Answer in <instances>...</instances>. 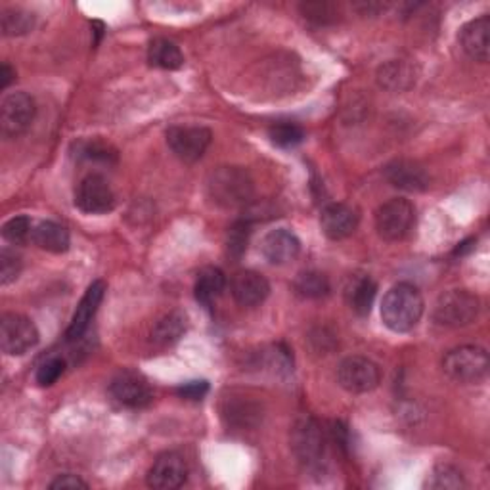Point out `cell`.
<instances>
[{
	"label": "cell",
	"instance_id": "cell-29",
	"mask_svg": "<svg viewBox=\"0 0 490 490\" xmlns=\"http://www.w3.org/2000/svg\"><path fill=\"white\" fill-rule=\"evenodd\" d=\"M428 486L433 490H460L466 488L468 483L458 468L450 463H439L428 477Z\"/></svg>",
	"mask_w": 490,
	"mask_h": 490
},
{
	"label": "cell",
	"instance_id": "cell-19",
	"mask_svg": "<svg viewBox=\"0 0 490 490\" xmlns=\"http://www.w3.org/2000/svg\"><path fill=\"white\" fill-rule=\"evenodd\" d=\"M460 45L466 54L475 60L486 63L490 52V20L488 16H481L466 23L460 31Z\"/></svg>",
	"mask_w": 490,
	"mask_h": 490
},
{
	"label": "cell",
	"instance_id": "cell-18",
	"mask_svg": "<svg viewBox=\"0 0 490 490\" xmlns=\"http://www.w3.org/2000/svg\"><path fill=\"white\" fill-rule=\"evenodd\" d=\"M232 297L242 307H257L270 295V284L267 278L255 270H240L230 284Z\"/></svg>",
	"mask_w": 490,
	"mask_h": 490
},
{
	"label": "cell",
	"instance_id": "cell-21",
	"mask_svg": "<svg viewBox=\"0 0 490 490\" xmlns=\"http://www.w3.org/2000/svg\"><path fill=\"white\" fill-rule=\"evenodd\" d=\"M31 240L35 242V245L48 251V253H56V255L65 253V251H68L71 245V237H70L68 228L62 227L60 222H54V220L38 222L33 228Z\"/></svg>",
	"mask_w": 490,
	"mask_h": 490
},
{
	"label": "cell",
	"instance_id": "cell-7",
	"mask_svg": "<svg viewBox=\"0 0 490 490\" xmlns=\"http://www.w3.org/2000/svg\"><path fill=\"white\" fill-rule=\"evenodd\" d=\"M38 343V329L31 318L4 312L0 318V349L8 356H21Z\"/></svg>",
	"mask_w": 490,
	"mask_h": 490
},
{
	"label": "cell",
	"instance_id": "cell-30",
	"mask_svg": "<svg viewBox=\"0 0 490 490\" xmlns=\"http://www.w3.org/2000/svg\"><path fill=\"white\" fill-rule=\"evenodd\" d=\"M75 155L79 159H87V162H102L112 163L117 159V152L113 145L102 140H81L75 144Z\"/></svg>",
	"mask_w": 490,
	"mask_h": 490
},
{
	"label": "cell",
	"instance_id": "cell-8",
	"mask_svg": "<svg viewBox=\"0 0 490 490\" xmlns=\"http://www.w3.org/2000/svg\"><path fill=\"white\" fill-rule=\"evenodd\" d=\"M37 113L35 100L28 92H12L0 102V132L6 138H18L33 123Z\"/></svg>",
	"mask_w": 490,
	"mask_h": 490
},
{
	"label": "cell",
	"instance_id": "cell-2",
	"mask_svg": "<svg viewBox=\"0 0 490 490\" xmlns=\"http://www.w3.org/2000/svg\"><path fill=\"white\" fill-rule=\"evenodd\" d=\"M207 192L219 207L237 209L253 200L255 184L242 167H219L207 179Z\"/></svg>",
	"mask_w": 490,
	"mask_h": 490
},
{
	"label": "cell",
	"instance_id": "cell-36",
	"mask_svg": "<svg viewBox=\"0 0 490 490\" xmlns=\"http://www.w3.org/2000/svg\"><path fill=\"white\" fill-rule=\"evenodd\" d=\"M63 372H65V362L58 359V356H54V359H48L38 366L35 379L41 387H50L63 376Z\"/></svg>",
	"mask_w": 490,
	"mask_h": 490
},
{
	"label": "cell",
	"instance_id": "cell-25",
	"mask_svg": "<svg viewBox=\"0 0 490 490\" xmlns=\"http://www.w3.org/2000/svg\"><path fill=\"white\" fill-rule=\"evenodd\" d=\"M376 295H378V284L370 276H362L359 280H354L347 291L349 307L359 316H368L372 312Z\"/></svg>",
	"mask_w": 490,
	"mask_h": 490
},
{
	"label": "cell",
	"instance_id": "cell-10",
	"mask_svg": "<svg viewBox=\"0 0 490 490\" xmlns=\"http://www.w3.org/2000/svg\"><path fill=\"white\" fill-rule=\"evenodd\" d=\"M337 381L347 393L364 394L379 386L381 372L379 366L366 356H347L337 368Z\"/></svg>",
	"mask_w": 490,
	"mask_h": 490
},
{
	"label": "cell",
	"instance_id": "cell-12",
	"mask_svg": "<svg viewBox=\"0 0 490 490\" xmlns=\"http://www.w3.org/2000/svg\"><path fill=\"white\" fill-rule=\"evenodd\" d=\"M110 393L119 404L132 410L145 408L154 401V391L148 379L138 372H132V370H123L112 379Z\"/></svg>",
	"mask_w": 490,
	"mask_h": 490
},
{
	"label": "cell",
	"instance_id": "cell-16",
	"mask_svg": "<svg viewBox=\"0 0 490 490\" xmlns=\"http://www.w3.org/2000/svg\"><path fill=\"white\" fill-rule=\"evenodd\" d=\"M383 175L391 187L404 192H423L429 188L431 182L428 170L410 159H394L383 169Z\"/></svg>",
	"mask_w": 490,
	"mask_h": 490
},
{
	"label": "cell",
	"instance_id": "cell-17",
	"mask_svg": "<svg viewBox=\"0 0 490 490\" xmlns=\"http://www.w3.org/2000/svg\"><path fill=\"white\" fill-rule=\"evenodd\" d=\"M261 253L270 264L284 267V264H289L291 261H295L299 257L301 242L291 230L276 228L262 237Z\"/></svg>",
	"mask_w": 490,
	"mask_h": 490
},
{
	"label": "cell",
	"instance_id": "cell-14",
	"mask_svg": "<svg viewBox=\"0 0 490 490\" xmlns=\"http://www.w3.org/2000/svg\"><path fill=\"white\" fill-rule=\"evenodd\" d=\"M361 215L353 205L347 203H329L322 209L320 228L326 237L334 242L345 240L359 228Z\"/></svg>",
	"mask_w": 490,
	"mask_h": 490
},
{
	"label": "cell",
	"instance_id": "cell-15",
	"mask_svg": "<svg viewBox=\"0 0 490 490\" xmlns=\"http://www.w3.org/2000/svg\"><path fill=\"white\" fill-rule=\"evenodd\" d=\"M105 289H108V286H105L104 280H96L92 282L87 291L83 299L79 301L77 304V311L71 318V324L68 328V332H65V337H68V341H79L85 334L87 329L92 322V318L96 316L100 304L104 301V295H105Z\"/></svg>",
	"mask_w": 490,
	"mask_h": 490
},
{
	"label": "cell",
	"instance_id": "cell-23",
	"mask_svg": "<svg viewBox=\"0 0 490 490\" xmlns=\"http://www.w3.org/2000/svg\"><path fill=\"white\" fill-rule=\"evenodd\" d=\"M187 326H188L187 314L180 311H170L163 318H159L157 324L154 326L152 339L155 345H162V347L173 345V343H177L184 336V332H187Z\"/></svg>",
	"mask_w": 490,
	"mask_h": 490
},
{
	"label": "cell",
	"instance_id": "cell-37",
	"mask_svg": "<svg viewBox=\"0 0 490 490\" xmlns=\"http://www.w3.org/2000/svg\"><path fill=\"white\" fill-rule=\"evenodd\" d=\"M207 393H209V383L203 379L187 381L182 383L180 387H177V394L180 399H187V401H203Z\"/></svg>",
	"mask_w": 490,
	"mask_h": 490
},
{
	"label": "cell",
	"instance_id": "cell-13",
	"mask_svg": "<svg viewBox=\"0 0 490 490\" xmlns=\"http://www.w3.org/2000/svg\"><path fill=\"white\" fill-rule=\"evenodd\" d=\"M188 479V466L184 458L177 453H165L157 456L148 471V486L155 490H175L180 488Z\"/></svg>",
	"mask_w": 490,
	"mask_h": 490
},
{
	"label": "cell",
	"instance_id": "cell-28",
	"mask_svg": "<svg viewBox=\"0 0 490 490\" xmlns=\"http://www.w3.org/2000/svg\"><path fill=\"white\" fill-rule=\"evenodd\" d=\"M35 28V16L23 8H8L0 16V29L4 37L28 35Z\"/></svg>",
	"mask_w": 490,
	"mask_h": 490
},
{
	"label": "cell",
	"instance_id": "cell-38",
	"mask_svg": "<svg viewBox=\"0 0 490 490\" xmlns=\"http://www.w3.org/2000/svg\"><path fill=\"white\" fill-rule=\"evenodd\" d=\"M52 490H77V488H88V483L83 481L79 475L73 473H63L58 475L54 481L50 483Z\"/></svg>",
	"mask_w": 490,
	"mask_h": 490
},
{
	"label": "cell",
	"instance_id": "cell-41",
	"mask_svg": "<svg viewBox=\"0 0 490 490\" xmlns=\"http://www.w3.org/2000/svg\"><path fill=\"white\" fill-rule=\"evenodd\" d=\"M473 244H475V240H468V242L460 244V245H458V249H456V255H463V253H468L469 249H473Z\"/></svg>",
	"mask_w": 490,
	"mask_h": 490
},
{
	"label": "cell",
	"instance_id": "cell-3",
	"mask_svg": "<svg viewBox=\"0 0 490 490\" xmlns=\"http://www.w3.org/2000/svg\"><path fill=\"white\" fill-rule=\"evenodd\" d=\"M289 444L304 469L318 471L326 461V435L314 418L295 419L289 431Z\"/></svg>",
	"mask_w": 490,
	"mask_h": 490
},
{
	"label": "cell",
	"instance_id": "cell-27",
	"mask_svg": "<svg viewBox=\"0 0 490 490\" xmlns=\"http://www.w3.org/2000/svg\"><path fill=\"white\" fill-rule=\"evenodd\" d=\"M294 289L303 299H322L329 294V280L322 272L304 270L295 278Z\"/></svg>",
	"mask_w": 490,
	"mask_h": 490
},
{
	"label": "cell",
	"instance_id": "cell-24",
	"mask_svg": "<svg viewBox=\"0 0 490 490\" xmlns=\"http://www.w3.org/2000/svg\"><path fill=\"white\" fill-rule=\"evenodd\" d=\"M148 62L159 70H180L184 65V54L169 38H154L148 46Z\"/></svg>",
	"mask_w": 490,
	"mask_h": 490
},
{
	"label": "cell",
	"instance_id": "cell-34",
	"mask_svg": "<svg viewBox=\"0 0 490 490\" xmlns=\"http://www.w3.org/2000/svg\"><path fill=\"white\" fill-rule=\"evenodd\" d=\"M23 269L21 255L16 253L14 249L4 247L0 251V286H10L16 282Z\"/></svg>",
	"mask_w": 490,
	"mask_h": 490
},
{
	"label": "cell",
	"instance_id": "cell-31",
	"mask_svg": "<svg viewBox=\"0 0 490 490\" xmlns=\"http://www.w3.org/2000/svg\"><path fill=\"white\" fill-rule=\"evenodd\" d=\"M269 137L280 148H295L304 140V130L295 123H276L269 129Z\"/></svg>",
	"mask_w": 490,
	"mask_h": 490
},
{
	"label": "cell",
	"instance_id": "cell-6",
	"mask_svg": "<svg viewBox=\"0 0 490 490\" xmlns=\"http://www.w3.org/2000/svg\"><path fill=\"white\" fill-rule=\"evenodd\" d=\"M414 227L416 207L404 197H393L376 211V230L381 240L403 242L412 234Z\"/></svg>",
	"mask_w": 490,
	"mask_h": 490
},
{
	"label": "cell",
	"instance_id": "cell-9",
	"mask_svg": "<svg viewBox=\"0 0 490 490\" xmlns=\"http://www.w3.org/2000/svg\"><path fill=\"white\" fill-rule=\"evenodd\" d=\"M213 142V132L207 127L187 125L170 127L167 130V144L173 154L184 163H195L205 155L207 148Z\"/></svg>",
	"mask_w": 490,
	"mask_h": 490
},
{
	"label": "cell",
	"instance_id": "cell-4",
	"mask_svg": "<svg viewBox=\"0 0 490 490\" xmlns=\"http://www.w3.org/2000/svg\"><path fill=\"white\" fill-rule=\"evenodd\" d=\"M479 297L468 289H448L436 299L433 320L444 328H466L479 316Z\"/></svg>",
	"mask_w": 490,
	"mask_h": 490
},
{
	"label": "cell",
	"instance_id": "cell-40",
	"mask_svg": "<svg viewBox=\"0 0 490 490\" xmlns=\"http://www.w3.org/2000/svg\"><path fill=\"white\" fill-rule=\"evenodd\" d=\"M90 25H92V29H95V37H96L95 38V45H98L102 35H104V23L102 21H92Z\"/></svg>",
	"mask_w": 490,
	"mask_h": 490
},
{
	"label": "cell",
	"instance_id": "cell-26",
	"mask_svg": "<svg viewBox=\"0 0 490 490\" xmlns=\"http://www.w3.org/2000/svg\"><path fill=\"white\" fill-rule=\"evenodd\" d=\"M222 418L228 421V426L237 428H253L262 418L261 408L251 401H228L222 408Z\"/></svg>",
	"mask_w": 490,
	"mask_h": 490
},
{
	"label": "cell",
	"instance_id": "cell-35",
	"mask_svg": "<svg viewBox=\"0 0 490 490\" xmlns=\"http://www.w3.org/2000/svg\"><path fill=\"white\" fill-rule=\"evenodd\" d=\"M301 14L309 21L326 25L337 20V8L329 3H304L301 4Z\"/></svg>",
	"mask_w": 490,
	"mask_h": 490
},
{
	"label": "cell",
	"instance_id": "cell-33",
	"mask_svg": "<svg viewBox=\"0 0 490 490\" xmlns=\"http://www.w3.org/2000/svg\"><path fill=\"white\" fill-rule=\"evenodd\" d=\"M251 236V227L247 220H236L227 236V251L232 259H242V255L247 251Z\"/></svg>",
	"mask_w": 490,
	"mask_h": 490
},
{
	"label": "cell",
	"instance_id": "cell-22",
	"mask_svg": "<svg viewBox=\"0 0 490 490\" xmlns=\"http://www.w3.org/2000/svg\"><path fill=\"white\" fill-rule=\"evenodd\" d=\"M227 289V276L217 267H205L197 272L194 294L200 304L205 309L213 307V303L222 295V291Z\"/></svg>",
	"mask_w": 490,
	"mask_h": 490
},
{
	"label": "cell",
	"instance_id": "cell-20",
	"mask_svg": "<svg viewBox=\"0 0 490 490\" xmlns=\"http://www.w3.org/2000/svg\"><path fill=\"white\" fill-rule=\"evenodd\" d=\"M418 81V70L408 60H389L378 70V83L391 92H406Z\"/></svg>",
	"mask_w": 490,
	"mask_h": 490
},
{
	"label": "cell",
	"instance_id": "cell-1",
	"mask_svg": "<svg viewBox=\"0 0 490 490\" xmlns=\"http://www.w3.org/2000/svg\"><path fill=\"white\" fill-rule=\"evenodd\" d=\"M423 297L412 284L393 286L381 303V320L391 332L406 334L419 324L423 316Z\"/></svg>",
	"mask_w": 490,
	"mask_h": 490
},
{
	"label": "cell",
	"instance_id": "cell-32",
	"mask_svg": "<svg viewBox=\"0 0 490 490\" xmlns=\"http://www.w3.org/2000/svg\"><path fill=\"white\" fill-rule=\"evenodd\" d=\"M33 222L29 217H14L4 222L3 227V237L12 245H23L25 242L33 237Z\"/></svg>",
	"mask_w": 490,
	"mask_h": 490
},
{
	"label": "cell",
	"instance_id": "cell-5",
	"mask_svg": "<svg viewBox=\"0 0 490 490\" xmlns=\"http://www.w3.org/2000/svg\"><path fill=\"white\" fill-rule=\"evenodd\" d=\"M488 353L477 345H461L448 351L443 359L444 374L461 386L479 383L488 374Z\"/></svg>",
	"mask_w": 490,
	"mask_h": 490
},
{
	"label": "cell",
	"instance_id": "cell-11",
	"mask_svg": "<svg viewBox=\"0 0 490 490\" xmlns=\"http://www.w3.org/2000/svg\"><path fill=\"white\" fill-rule=\"evenodd\" d=\"M75 205L87 215H105L115 207V194L110 182L98 173L87 175L77 184Z\"/></svg>",
	"mask_w": 490,
	"mask_h": 490
},
{
	"label": "cell",
	"instance_id": "cell-39",
	"mask_svg": "<svg viewBox=\"0 0 490 490\" xmlns=\"http://www.w3.org/2000/svg\"><path fill=\"white\" fill-rule=\"evenodd\" d=\"M16 79V71L10 68L8 63H3V68H0V88L6 90L12 83H14Z\"/></svg>",
	"mask_w": 490,
	"mask_h": 490
}]
</instances>
